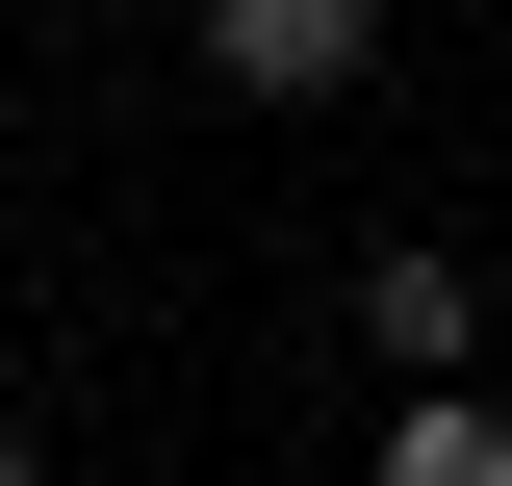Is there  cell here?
Wrapping results in <instances>:
<instances>
[{"label": "cell", "instance_id": "obj_1", "mask_svg": "<svg viewBox=\"0 0 512 486\" xmlns=\"http://www.w3.org/2000/svg\"><path fill=\"white\" fill-rule=\"evenodd\" d=\"M180 26H205L231 103H359L384 77V0H180Z\"/></svg>", "mask_w": 512, "mask_h": 486}, {"label": "cell", "instance_id": "obj_2", "mask_svg": "<svg viewBox=\"0 0 512 486\" xmlns=\"http://www.w3.org/2000/svg\"><path fill=\"white\" fill-rule=\"evenodd\" d=\"M359 359H410V384H487V282H461V231H384V256H359Z\"/></svg>", "mask_w": 512, "mask_h": 486}, {"label": "cell", "instance_id": "obj_3", "mask_svg": "<svg viewBox=\"0 0 512 486\" xmlns=\"http://www.w3.org/2000/svg\"><path fill=\"white\" fill-rule=\"evenodd\" d=\"M359 486H512V410L487 384H410V410H384V461Z\"/></svg>", "mask_w": 512, "mask_h": 486}, {"label": "cell", "instance_id": "obj_4", "mask_svg": "<svg viewBox=\"0 0 512 486\" xmlns=\"http://www.w3.org/2000/svg\"><path fill=\"white\" fill-rule=\"evenodd\" d=\"M0 486H52V435H26V410H0Z\"/></svg>", "mask_w": 512, "mask_h": 486}]
</instances>
